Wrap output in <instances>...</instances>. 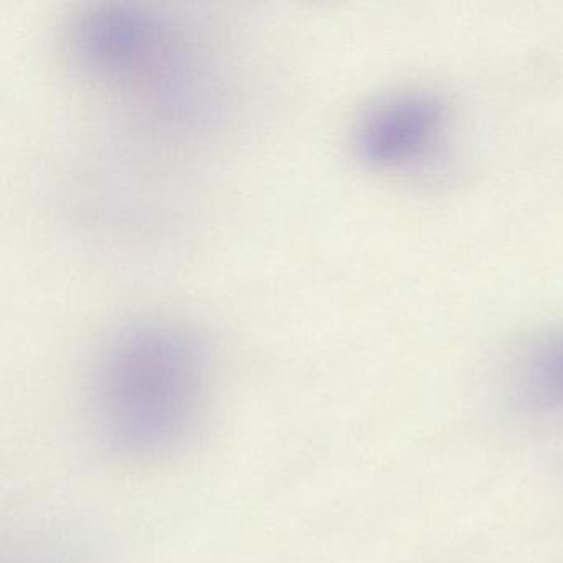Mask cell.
I'll list each match as a JSON object with an SVG mask.
<instances>
[{"label": "cell", "instance_id": "6da1fadb", "mask_svg": "<svg viewBox=\"0 0 563 563\" xmlns=\"http://www.w3.org/2000/svg\"><path fill=\"white\" fill-rule=\"evenodd\" d=\"M209 361L196 334L176 322L140 321L108 341L95 374V405L107 440L130 454L183 444L199 427Z\"/></svg>", "mask_w": 563, "mask_h": 563}, {"label": "cell", "instance_id": "7a4b0ae2", "mask_svg": "<svg viewBox=\"0 0 563 563\" xmlns=\"http://www.w3.org/2000/svg\"><path fill=\"white\" fill-rule=\"evenodd\" d=\"M159 19L140 9L110 5L81 15L71 32L75 55L104 77H134L153 68L166 44Z\"/></svg>", "mask_w": 563, "mask_h": 563}, {"label": "cell", "instance_id": "3957f363", "mask_svg": "<svg viewBox=\"0 0 563 563\" xmlns=\"http://www.w3.org/2000/svg\"><path fill=\"white\" fill-rule=\"evenodd\" d=\"M446 107L437 95L407 91L380 101L358 121L355 150L377 169H394L420 157L443 131Z\"/></svg>", "mask_w": 563, "mask_h": 563}, {"label": "cell", "instance_id": "277c9868", "mask_svg": "<svg viewBox=\"0 0 563 563\" xmlns=\"http://www.w3.org/2000/svg\"><path fill=\"white\" fill-rule=\"evenodd\" d=\"M523 394L533 404L563 405V332L533 345L519 367Z\"/></svg>", "mask_w": 563, "mask_h": 563}]
</instances>
